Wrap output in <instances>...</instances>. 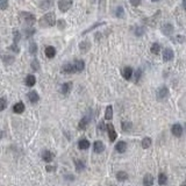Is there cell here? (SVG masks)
<instances>
[{"mask_svg": "<svg viewBox=\"0 0 186 186\" xmlns=\"http://www.w3.org/2000/svg\"><path fill=\"white\" fill-rule=\"evenodd\" d=\"M57 23L56 21V15L54 12H49L44 14L43 17L38 20V25L41 26L42 28H48V27H53Z\"/></svg>", "mask_w": 186, "mask_h": 186, "instance_id": "obj_1", "label": "cell"}, {"mask_svg": "<svg viewBox=\"0 0 186 186\" xmlns=\"http://www.w3.org/2000/svg\"><path fill=\"white\" fill-rule=\"evenodd\" d=\"M72 6V0H59L58 1V8L63 13L68 12Z\"/></svg>", "mask_w": 186, "mask_h": 186, "instance_id": "obj_2", "label": "cell"}, {"mask_svg": "<svg viewBox=\"0 0 186 186\" xmlns=\"http://www.w3.org/2000/svg\"><path fill=\"white\" fill-rule=\"evenodd\" d=\"M20 17L26 23H28V26H32L33 23H35V21H36V18L34 17L33 14H30V13L28 12H22L20 14Z\"/></svg>", "mask_w": 186, "mask_h": 186, "instance_id": "obj_3", "label": "cell"}, {"mask_svg": "<svg viewBox=\"0 0 186 186\" xmlns=\"http://www.w3.org/2000/svg\"><path fill=\"white\" fill-rule=\"evenodd\" d=\"M168 95H169V88H168L166 86H161L157 90V99L158 100L165 99Z\"/></svg>", "mask_w": 186, "mask_h": 186, "instance_id": "obj_4", "label": "cell"}, {"mask_svg": "<svg viewBox=\"0 0 186 186\" xmlns=\"http://www.w3.org/2000/svg\"><path fill=\"white\" fill-rule=\"evenodd\" d=\"M107 132H108V136H109V141L114 142L116 140V137H118V134H116L115 128H114V126L112 123L107 124Z\"/></svg>", "mask_w": 186, "mask_h": 186, "instance_id": "obj_5", "label": "cell"}, {"mask_svg": "<svg viewBox=\"0 0 186 186\" xmlns=\"http://www.w3.org/2000/svg\"><path fill=\"white\" fill-rule=\"evenodd\" d=\"M174 57V54H173V50L171 49V48H166L164 50V53H163V59H164V62H170V61H172Z\"/></svg>", "mask_w": 186, "mask_h": 186, "instance_id": "obj_6", "label": "cell"}, {"mask_svg": "<svg viewBox=\"0 0 186 186\" xmlns=\"http://www.w3.org/2000/svg\"><path fill=\"white\" fill-rule=\"evenodd\" d=\"M171 133H172V135L177 137H180L183 135V127L182 124L179 123H174L172 126V128H171Z\"/></svg>", "mask_w": 186, "mask_h": 186, "instance_id": "obj_7", "label": "cell"}, {"mask_svg": "<svg viewBox=\"0 0 186 186\" xmlns=\"http://www.w3.org/2000/svg\"><path fill=\"white\" fill-rule=\"evenodd\" d=\"M121 73H122V77H123L126 80H130L133 77V69L130 66H124L122 71H121Z\"/></svg>", "mask_w": 186, "mask_h": 186, "instance_id": "obj_8", "label": "cell"}, {"mask_svg": "<svg viewBox=\"0 0 186 186\" xmlns=\"http://www.w3.org/2000/svg\"><path fill=\"white\" fill-rule=\"evenodd\" d=\"M162 33L166 35V36H170L171 34L173 33V26L171 25V23H164V25L162 26Z\"/></svg>", "mask_w": 186, "mask_h": 186, "instance_id": "obj_9", "label": "cell"}, {"mask_svg": "<svg viewBox=\"0 0 186 186\" xmlns=\"http://www.w3.org/2000/svg\"><path fill=\"white\" fill-rule=\"evenodd\" d=\"M103 150H105V144H103L101 141H95L94 143H93V151L95 153H103Z\"/></svg>", "mask_w": 186, "mask_h": 186, "instance_id": "obj_10", "label": "cell"}, {"mask_svg": "<svg viewBox=\"0 0 186 186\" xmlns=\"http://www.w3.org/2000/svg\"><path fill=\"white\" fill-rule=\"evenodd\" d=\"M42 159L46 162V163H51L54 159V153L49 151V150H44L42 153Z\"/></svg>", "mask_w": 186, "mask_h": 186, "instance_id": "obj_11", "label": "cell"}, {"mask_svg": "<svg viewBox=\"0 0 186 186\" xmlns=\"http://www.w3.org/2000/svg\"><path fill=\"white\" fill-rule=\"evenodd\" d=\"M115 150L120 153H126V150H127V143L124 141H119L115 145Z\"/></svg>", "mask_w": 186, "mask_h": 186, "instance_id": "obj_12", "label": "cell"}, {"mask_svg": "<svg viewBox=\"0 0 186 186\" xmlns=\"http://www.w3.org/2000/svg\"><path fill=\"white\" fill-rule=\"evenodd\" d=\"M23 111H25V103L22 101H19L13 106V112L17 114H21V113H23Z\"/></svg>", "mask_w": 186, "mask_h": 186, "instance_id": "obj_13", "label": "cell"}, {"mask_svg": "<svg viewBox=\"0 0 186 186\" xmlns=\"http://www.w3.org/2000/svg\"><path fill=\"white\" fill-rule=\"evenodd\" d=\"M62 72L63 73H73L74 71V65L71 63H66L62 66Z\"/></svg>", "mask_w": 186, "mask_h": 186, "instance_id": "obj_14", "label": "cell"}, {"mask_svg": "<svg viewBox=\"0 0 186 186\" xmlns=\"http://www.w3.org/2000/svg\"><path fill=\"white\" fill-rule=\"evenodd\" d=\"M27 97H28V99H29V101L32 103H36L38 100H40V95L37 94V92L36 91H30L27 94Z\"/></svg>", "mask_w": 186, "mask_h": 186, "instance_id": "obj_15", "label": "cell"}, {"mask_svg": "<svg viewBox=\"0 0 186 186\" xmlns=\"http://www.w3.org/2000/svg\"><path fill=\"white\" fill-rule=\"evenodd\" d=\"M73 65H74V71H76V72H82V71L84 70V68H85V63H84V61H82V59H77V61H74Z\"/></svg>", "mask_w": 186, "mask_h": 186, "instance_id": "obj_16", "label": "cell"}, {"mask_svg": "<svg viewBox=\"0 0 186 186\" xmlns=\"http://www.w3.org/2000/svg\"><path fill=\"white\" fill-rule=\"evenodd\" d=\"M25 83L28 87H33L35 84H36V78L34 74H28L25 79Z\"/></svg>", "mask_w": 186, "mask_h": 186, "instance_id": "obj_17", "label": "cell"}, {"mask_svg": "<svg viewBox=\"0 0 186 186\" xmlns=\"http://www.w3.org/2000/svg\"><path fill=\"white\" fill-rule=\"evenodd\" d=\"M90 141L86 140V138H82V140L78 141V148L80 150H86V149L90 148Z\"/></svg>", "mask_w": 186, "mask_h": 186, "instance_id": "obj_18", "label": "cell"}, {"mask_svg": "<svg viewBox=\"0 0 186 186\" xmlns=\"http://www.w3.org/2000/svg\"><path fill=\"white\" fill-rule=\"evenodd\" d=\"M88 123H90V118H88V116H84L83 119L79 121L78 128L80 129V130H83V129H86L87 126H88Z\"/></svg>", "mask_w": 186, "mask_h": 186, "instance_id": "obj_19", "label": "cell"}, {"mask_svg": "<svg viewBox=\"0 0 186 186\" xmlns=\"http://www.w3.org/2000/svg\"><path fill=\"white\" fill-rule=\"evenodd\" d=\"M143 185L144 186H153V176L150 173H147L143 177Z\"/></svg>", "mask_w": 186, "mask_h": 186, "instance_id": "obj_20", "label": "cell"}, {"mask_svg": "<svg viewBox=\"0 0 186 186\" xmlns=\"http://www.w3.org/2000/svg\"><path fill=\"white\" fill-rule=\"evenodd\" d=\"M44 54H46V56L48 58H54L55 55H56V49L53 46L47 47L46 50H44Z\"/></svg>", "mask_w": 186, "mask_h": 186, "instance_id": "obj_21", "label": "cell"}, {"mask_svg": "<svg viewBox=\"0 0 186 186\" xmlns=\"http://www.w3.org/2000/svg\"><path fill=\"white\" fill-rule=\"evenodd\" d=\"M71 88H72V83H70V82H69V83H64L62 85V87H61V92H62L64 95H66L70 93Z\"/></svg>", "mask_w": 186, "mask_h": 186, "instance_id": "obj_22", "label": "cell"}, {"mask_svg": "<svg viewBox=\"0 0 186 186\" xmlns=\"http://www.w3.org/2000/svg\"><path fill=\"white\" fill-rule=\"evenodd\" d=\"M128 179V173L127 172H124V171H119L118 173H116V180L118 182H126Z\"/></svg>", "mask_w": 186, "mask_h": 186, "instance_id": "obj_23", "label": "cell"}, {"mask_svg": "<svg viewBox=\"0 0 186 186\" xmlns=\"http://www.w3.org/2000/svg\"><path fill=\"white\" fill-rule=\"evenodd\" d=\"M74 166H76V170L77 171H83L84 169H85V162L80 161V159H76L74 161Z\"/></svg>", "mask_w": 186, "mask_h": 186, "instance_id": "obj_24", "label": "cell"}, {"mask_svg": "<svg viewBox=\"0 0 186 186\" xmlns=\"http://www.w3.org/2000/svg\"><path fill=\"white\" fill-rule=\"evenodd\" d=\"M90 47H91L90 42L84 41V42H82V43L79 44V49H80V51H82V53H86L87 50L90 49Z\"/></svg>", "mask_w": 186, "mask_h": 186, "instance_id": "obj_25", "label": "cell"}, {"mask_svg": "<svg viewBox=\"0 0 186 186\" xmlns=\"http://www.w3.org/2000/svg\"><path fill=\"white\" fill-rule=\"evenodd\" d=\"M151 143H153V141H151V138L150 137H144L143 140H142V143H141V145H142V148L143 149H148L150 145H151Z\"/></svg>", "mask_w": 186, "mask_h": 186, "instance_id": "obj_26", "label": "cell"}, {"mask_svg": "<svg viewBox=\"0 0 186 186\" xmlns=\"http://www.w3.org/2000/svg\"><path fill=\"white\" fill-rule=\"evenodd\" d=\"M166 183H168V177H166V174L161 172V173L158 174V184H159V185H165Z\"/></svg>", "mask_w": 186, "mask_h": 186, "instance_id": "obj_27", "label": "cell"}, {"mask_svg": "<svg viewBox=\"0 0 186 186\" xmlns=\"http://www.w3.org/2000/svg\"><path fill=\"white\" fill-rule=\"evenodd\" d=\"M112 118H113V107L112 106H107L106 113H105V119L106 120H111Z\"/></svg>", "mask_w": 186, "mask_h": 186, "instance_id": "obj_28", "label": "cell"}, {"mask_svg": "<svg viewBox=\"0 0 186 186\" xmlns=\"http://www.w3.org/2000/svg\"><path fill=\"white\" fill-rule=\"evenodd\" d=\"M150 50H151V53H153V55H158L159 51H161V44H159V43H153Z\"/></svg>", "mask_w": 186, "mask_h": 186, "instance_id": "obj_29", "label": "cell"}, {"mask_svg": "<svg viewBox=\"0 0 186 186\" xmlns=\"http://www.w3.org/2000/svg\"><path fill=\"white\" fill-rule=\"evenodd\" d=\"M121 128L123 132H129L132 129V122H128V121H123L121 123Z\"/></svg>", "mask_w": 186, "mask_h": 186, "instance_id": "obj_30", "label": "cell"}, {"mask_svg": "<svg viewBox=\"0 0 186 186\" xmlns=\"http://www.w3.org/2000/svg\"><path fill=\"white\" fill-rule=\"evenodd\" d=\"M3 61H4V63L6 65H8V64H12V63L14 62V57H13V56L4 55V56H3Z\"/></svg>", "mask_w": 186, "mask_h": 186, "instance_id": "obj_31", "label": "cell"}, {"mask_svg": "<svg viewBox=\"0 0 186 186\" xmlns=\"http://www.w3.org/2000/svg\"><path fill=\"white\" fill-rule=\"evenodd\" d=\"M29 53L32 55H35L37 53V44L35 42H32V43L29 44Z\"/></svg>", "mask_w": 186, "mask_h": 186, "instance_id": "obj_32", "label": "cell"}, {"mask_svg": "<svg viewBox=\"0 0 186 186\" xmlns=\"http://www.w3.org/2000/svg\"><path fill=\"white\" fill-rule=\"evenodd\" d=\"M115 15L118 18H123V15H124V9L121 7V6H119L118 8H116V13H115Z\"/></svg>", "mask_w": 186, "mask_h": 186, "instance_id": "obj_33", "label": "cell"}, {"mask_svg": "<svg viewBox=\"0 0 186 186\" xmlns=\"http://www.w3.org/2000/svg\"><path fill=\"white\" fill-rule=\"evenodd\" d=\"M32 69H33L34 71H38V70H40V63H38V61H37V59H34L33 62H32Z\"/></svg>", "mask_w": 186, "mask_h": 186, "instance_id": "obj_34", "label": "cell"}, {"mask_svg": "<svg viewBox=\"0 0 186 186\" xmlns=\"http://www.w3.org/2000/svg\"><path fill=\"white\" fill-rule=\"evenodd\" d=\"M56 25H57V27H58V29H59V30H63V29L66 27V23H65V21H64V20H58Z\"/></svg>", "mask_w": 186, "mask_h": 186, "instance_id": "obj_35", "label": "cell"}, {"mask_svg": "<svg viewBox=\"0 0 186 186\" xmlns=\"http://www.w3.org/2000/svg\"><path fill=\"white\" fill-rule=\"evenodd\" d=\"M144 33V28L143 27H136L135 28V35L136 36H141V35H143Z\"/></svg>", "mask_w": 186, "mask_h": 186, "instance_id": "obj_36", "label": "cell"}, {"mask_svg": "<svg viewBox=\"0 0 186 186\" xmlns=\"http://www.w3.org/2000/svg\"><path fill=\"white\" fill-rule=\"evenodd\" d=\"M7 5H8V0H0V9H6L7 8Z\"/></svg>", "mask_w": 186, "mask_h": 186, "instance_id": "obj_37", "label": "cell"}, {"mask_svg": "<svg viewBox=\"0 0 186 186\" xmlns=\"http://www.w3.org/2000/svg\"><path fill=\"white\" fill-rule=\"evenodd\" d=\"M0 101H1V107H0V111H4L5 108H6V106H7V101H6V98H5V97H1Z\"/></svg>", "mask_w": 186, "mask_h": 186, "instance_id": "obj_38", "label": "cell"}, {"mask_svg": "<svg viewBox=\"0 0 186 186\" xmlns=\"http://www.w3.org/2000/svg\"><path fill=\"white\" fill-rule=\"evenodd\" d=\"M20 38H21L20 33H19V32H14V37H13V40H14V43H17V44H18V42L20 41Z\"/></svg>", "mask_w": 186, "mask_h": 186, "instance_id": "obj_39", "label": "cell"}, {"mask_svg": "<svg viewBox=\"0 0 186 186\" xmlns=\"http://www.w3.org/2000/svg\"><path fill=\"white\" fill-rule=\"evenodd\" d=\"M141 74H142V71H141L140 69H138V70H137L136 72H135V79H134V82H135V83H137V82L140 80Z\"/></svg>", "mask_w": 186, "mask_h": 186, "instance_id": "obj_40", "label": "cell"}, {"mask_svg": "<svg viewBox=\"0 0 186 186\" xmlns=\"http://www.w3.org/2000/svg\"><path fill=\"white\" fill-rule=\"evenodd\" d=\"M8 49H11L12 51H14V53H19V51H20V49H19V47H18L17 43H13V44L9 47Z\"/></svg>", "mask_w": 186, "mask_h": 186, "instance_id": "obj_41", "label": "cell"}, {"mask_svg": "<svg viewBox=\"0 0 186 186\" xmlns=\"http://www.w3.org/2000/svg\"><path fill=\"white\" fill-rule=\"evenodd\" d=\"M174 40H176V42H178V43H184V41H185V36H183V35H178Z\"/></svg>", "mask_w": 186, "mask_h": 186, "instance_id": "obj_42", "label": "cell"}, {"mask_svg": "<svg viewBox=\"0 0 186 186\" xmlns=\"http://www.w3.org/2000/svg\"><path fill=\"white\" fill-rule=\"evenodd\" d=\"M34 33H35V30H34L33 28L26 29V35H27V36H30V35H33Z\"/></svg>", "mask_w": 186, "mask_h": 186, "instance_id": "obj_43", "label": "cell"}, {"mask_svg": "<svg viewBox=\"0 0 186 186\" xmlns=\"http://www.w3.org/2000/svg\"><path fill=\"white\" fill-rule=\"evenodd\" d=\"M130 4L133 6H138L141 4V0H130Z\"/></svg>", "mask_w": 186, "mask_h": 186, "instance_id": "obj_44", "label": "cell"}, {"mask_svg": "<svg viewBox=\"0 0 186 186\" xmlns=\"http://www.w3.org/2000/svg\"><path fill=\"white\" fill-rule=\"evenodd\" d=\"M46 169H47V171H49V172H50V171H54V170H56V169H57V168H56V166H54V168H53V166L47 165Z\"/></svg>", "mask_w": 186, "mask_h": 186, "instance_id": "obj_45", "label": "cell"}, {"mask_svg": "<svg viewBox=\"0 0 186 186\" xmlns=\"http://www.w3.org/2000/svg\"><path fill=\"white\" fill-rule=\"evenodd\" d=\"M66 179H70V180H73V179H74V178L73 177H72V176H66Z\"/></svg>", "mask_w": 186, "mask_h": 186, "instance_id": "obj_46", "label": "cell"}, {"mask_svg": "<svg viewBox=\"0 0 186 186\" xmlns=\"http://www.w3.org/2000/svg\"><path fill=\"white\" fill-rule=\"evenodd\" d=\"M183 7L186 9V0H183Z\"/></svg>", "mask_w": 186, "mask_h": 186, "instance_id": "obj_47", "label": "cell"}, {"mask_svg": "<svg viewBox=\"0 0 186 186\" xmlns=\"http://www.w3.org/2000/svg\"><path fill=\"white\" fill-rule=\"evenodd\" d=\"M151 1H158V0H151Z\"/></svg>", "mask_w": 186, "mask_h": 186, "instance_id": "obj_48", "label": "cell"}]
</instances>
